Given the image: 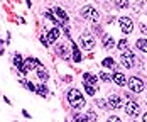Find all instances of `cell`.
I'll return each mask as SVG.
<instances>
[{
  "label": "cell",
  "instance_id": "obj_1",
  "mask_svg": "<svg viewBox=\"0 0 147 122\" xmlns=\"http://www.w3.org/2000/svg\"><path fill=\"white\" fill-rule=\"evenodd\" d=\"M68 102L74 108H83L85 107V98L80 93V90H76V88H71V90L68 92Z\"/></svg>",
  "mask_w": 147,
  "mask_h": 122
},
{
  "label": "cell",
  "instance_id": "obj_2",
  "mask_svg": "<svg viewBox=\"0 0 147 122\" xmlns=\"http://www.w3.org/2000/svg\"><path fill=\"white\" fill-rule=\"evenodd\" d=\"M80 44H81V47L83 49H93L95 47V37L91 36V34H88V32H85V34H81V37H80Z\"/></svg>",
  "mask_w": 147,
  "mask_h": 122
},
{
  "label": "cell",
  "instance_id": "obj_3",
  "mask_svg": "<svg viewBox=\"0 0 147 122\" xmlns=\"http://www.w3.org/2000/svg\"><path fill=\"white\" fill-rule=\"evenodd\" d=\"M81 15H83L85 19H88V20H93V22H96V20L100 19L98 10H95V9H93V7H90V5H86V7H83V9H81Z\"/></svg>",
  "mask_w": 147,
  "mask_h": 122
},
{
  "label": "cell",
  "instance_id": "obj_4",
  "mask_svg": "<svg viewBox=\"0 0 147 122\" xmlns=\"http://www.w3.org/2000/svg\"><path fill=\"white\" fill-rule=\"evenodd\" d=\"M129 87H130V90L135 92V93H140V92L144 90V81L140 80V78H137V76H132L129 81Z\"/></svg>",
  "mask_w": 147,
  "mask_h": 122
},
{
  "label": "cell",
  "instance_id": "obj_5",
  "mask_svg": "<svg viewBox=\"0 0 147 122\" xmlns=\"http://www.w3.org/2000/svg\"><path fill=\"white\" fill-rule=\"evenodd\" d=\"M118 22H120V27H122V32H123V34H130L134 30V24L129 17H120Z\"/></svg>",
  "mask_w": 147,
  "mask_h": 122
},
{
  "label": "cell",
  "instance_id": "obj_6",
  "mask_svg": "<svg viewBox=\"0 0 147 122\" xmlns=\"http://www.w3.org/2000/svg\"><path fill=\"white\" fill-rule=\"evenodd\" d=\"M37 64H39V61L37 60H34V58H29V60H26L24 61V64L19 68L22 73H27V71H30V70H36L37 68Z\"/></svg>",
  "mask_w": 147,
  "mask_h": 122
},
{
  "label": "cell",
  "instance_id": "obj_7",
  "mask_svg": "<svg viewBox=\"0 0 147 122\" xmlns=\"http://www.w3.org/2000/svg\"><path fill=\"white\" fill-rule=\"evenodd\" d=\"M108 104H110V108H122V107H123V100L120 98V95L112 93V95L108 97Z\"/></svg>",
  "mask_w": 147,
  "mask_h": 122
},
{
  "label": "cell",
  "instance_id": "obj_8",
  "mask_svg": "<svg viewBox=\"0 0 147 122\" xmlns=\"http://www.w3.org/2000/svg\"><path fill=\"white\" fill-rule=\"evenodd\" d=\"M125 112L132 117H137L140 114V107H139L137 102H129V104H125Z\"/></svg>",
  "mask_w": 147,
  "mask_h": 122
},
{
  "label": "cell",
  "instance_id": "obj_9",
  "mask_svg": "<svg viewBox=\"0 0 147 122\" xmlns=\"http://www.w3.org/2000/svg\"><path fill=\"white\" fill-rule=\"evenodd\" d=\"M54 14H56V17L59 19V22H61V24L68 22V19H69V17H68V14H66L63 9H59V7H54Z\"/></svg>",
  "mask_w": 147,
  "mask_h": 122
},
{
  "label": "cell",
  "instance_id": "obj_10",
  "mask_svg": "<svg viewBox=\"0 0 147 122\" xmlns=\"http://www.w3.org/2000/svg\"><path fill=\"white\" fill-rule=\"evenodd\" d=\"M46 37H47V43H49V44L56 43V41H58V37H59V29H58V27H54V29L51 30Z\"/></svg>",
  "mask_w": 147,
  "mask_h": 122
},
{
  "label": "cell",
  "instance_id": "obj_11",
  "mask_svg": "<svg viewBox=\"0 0 147 122\" xmlns=\"http://www.w3.org/2000/svg\"><path fill=\"white\" fill-rule=\"evenodd\" d=\"M83 83H90V85H93V87H96L98 85V76L95 75H90V73H85V76H83Z\"/></svg>",
  "mask_w": 147,
  "mask_h": 122
},
{
  "label": "cell",
  "instance_id": "obj_12",
  "mask_svg": "<svg viewBox=\"0 0 147 122\" xmlns=\"http://www.w3.org/2000/svg\"><path fill=\"white\" fill-rule=\"evenodd\" d=\"M113 46H115L113 37H112V36H108V34H105V36H103V47H105V49H112Z\"/></svg>",
  "mask_w": 147,
  "mask_h": 122
},
{
  "label": "cell",
  "instance_id": "obj_13",
  "mask_svg": "<svg viewBox=\"0 0 147 122\" xmlns=\"http://www.w3.org/2000/svg\"><path fill=\"white\" fill-rule=\"evenodd\" d=\"M120 60H122V64H123L125 68H132L134 66V58L132 56H125V54H122Z\"/></svg>",
  "mask_w": 147,
  "mask_h": 122
},
{
  "label": "cell",
  "instance_id": "obj_14",
  "mask_svg": "<svg viewBox=\"0 0 147 122\" xmlns=\"http://www.w3.org/2000/svg\"><path fill=\"white\" fill-rule=\"evenodd\" d=\"M113 81H115L117 85H120V87H123L127 80H125V76L122 75V73H118V71H117V73H113Z\"/></svg>",
  "mask_w": 147,
  "mask_h": 122
},
{
  "label": "cell",
  "instance_id": "obj_15",
  "mask_svg": "<svg viewBox=\"0 0 147 122\" xmlns=\"http://www.w3.org/2000/svg\"><path fill=\"white\" fill-rule=\"evenodd\" d=\"M37 75H39V78H41V80H44V81L49 78L47 70H46V68H42V66H39V68H37Z\"/></svg>",
  "mask_w": 147,
  "mask_h": 122
},
{
  "label": "cell",
  "instance_id": "obj_16",
  "mask_svg": "<svg viewBox=\"0 0 147 122\" xmlns=\"http://www.w3.org/2000/svg\"><path fill=\"white\" fill-rule=\"evenodd\" d=\"M135 46L140 49V51H144V53H147V39H137V43H135Z\"/></svg>",
  "mask_w": 147,
  "mask_h": 122
},
{
  "label": "cell",
  "instance_id": "obj_17",
  "mask_svg": "<svg viewBox=\"0 0 147 122\" xmlns=\"http://www.w3.org/2000/svg\"><path fill=\"white\" fill-rule=\"evenodd\" d=\"M83 85H85V90H86L88 95H95V93H96V87H93V85H90V83H83Z\"/></svg>",
  "mask_w": 147,
  "mask_h": 122
},
{
  "label": "cell",
  "instance_id": "obj_18",
  "mask_svg": "<svg viewBox=\"0 0 147 122\" xmlns=\"http://www.w3.org/2000/svg\"><path fill=\"white\" fill-rule=\"evenodd\" d=\"M102 64L105 66V68H115V61L112 60V58H105Z\"/></svg>",
  "mask_w": 147,
  "mask_h": 122
},
{
  "label": "cell",
  "instance_id": "obj_19",
  "mask_svg": "<svg viewBox=\"0 0 147 122\" xmlns=\"http://www.w3.org/2000/svg\"><path fill=\"white\" fill-rule=\"evenodd\" d=\"M36 92H37L41 97H46V95H47V88H46V85H39V87H36Z\"/></svg>",
  "mask_w": 147,
  "mask_h": 122
},
{
  "label": "cell",
  "instance_id": "obj_20",
  "mask_svg": "<svg viewBox=\"0 0 147 122\" xmlns=\"http://www.w3.org/2000/svg\"><path fill=\"white\" fill-rule=\"evenodd\" d=\"M56 53H58L61 58H66V49H64V46H63V44L56 46Z\"/></svg>",
  "mask_w": 147,
  "mask_h": 122
},
{
  "label": "cell",
  "instance_id": "obj_21",
  "mask_svg": "<svg viewBox=\"0 0 147 122\" xmlns=\"http://www.w3.org/2000/svg\"><path fill=\"white\" fill-rule=\"evenodd\" d=\"M20 83H22V85H24V87H26L27 90H30V92H34V90H36V87H34V85H32L30 81H27V80H24V78L20 80Z\"/></svg>",
  "mask_w": 147,
  "mask_h": 122
},
{
  "label": "cell",
  "instance_id": "obj_22",
  "mask_svg": "<svg viewBox=\"0 0 147 122\" xmlns=\"http://www.w3.org/2000/svg\"><path fill=\"white\" fill-rule=\"evenodd\" d=\"M115 5H117L118 9H125L129 5V0H115Z\"/></svg>",
  "mask_w": 147,
  "mask_h": 122
},
{
  "label": "cell",
  "instance_id": "obj_23",
  "mask_svg": "<svg viewBox=\"0 0 147 122\" xmlns=\"http://www.w3.org/2000/svg\"><path fill=\"white\" fill-rule=\"evenodd\" d=\"M74 122H88V115L78 114V115H74Z\"/></svg>",
  "mask_w": 147,
  "mask_h": 122
},
{
  "label": "cell",
  "instance_id": "obj_24",
  "mask_svg": "<svg viewBox=\"0 0 147 122\" xmlns=\"http://www.w3.org/2000/svg\"><path fill=\"white\" fill-rule=\"evenodd\" d=\"M14 64L17 66V68H20L24 63H22V58H20V54H15L14 56Z\"/></svg>",
  "mask_w": 147,
  "mask_h": 122
},
{
  "label": "cell",
  "instance_id": "obj_25",
  "mask_svg": "<svg viewBox=\"0 0 147 122\" xmlns=\"http://www.w3.org/2000/svg\"><path fill=\"white\" fill-rule=\"evenodd\" d=\"M96 104L102 107V108H105V110H108V108H110V104H107V102L102 100V98H98V100H96Z\"/></svg>",
  "mask_w": 147,
  "mask_h": 122
},
{
  "label": "cell",
  "instance_id": "obj_26",
  "mask_svg": "<svg viewBox=\"0 0 147 122\" xmlns=\"http://www.w3.org/2000/svg\"><path fill=\"white\" fill-rule=\"evenodd\" d=\"M73 60H74V61H81V56H80V51L76 49V46H73Z\"/></svg>",
  "mask_w": 147,
  "mask_h": 122
},
{
  "label": "cell",
  "instance_id": "obj_27",
  "mask_svg": "<svg viewBox=\"0 0 147 122\" xmlns=\"http://www.w3.org/2000/svg\"><path fill=\"white\" fill-rule=\"evenodd\" d=\"M100 78H102V80H105V81H112V80H113L112 76L107 75V73H100Z\"/></svg>",
  "mask_w": 147,
  "mask_h": 122
},
{
  "label": "cell",
  "instance_id": "obj_28",
  "mask_svg": "<svg viewBox=\"0 0 147 122\" xmlns=\"http://www.w3.org/2000/svg\"><path fill=\"white\" fill-rule=\"evenodd\" d=\"M118 47H120L122 51H125V49H127V41H125V39H123V41H120V43H118Z\"/></svg>",
  "mask_w": 147,
  "mask_h": 122
},
{
  "label": "cell",
  "instance_id": "obj_29",
  "mask_svg": "<svg viewBox=\"0 0 147 122\" xmlns=\"http://www.w3.org/2000/svg\"><path fill=\"white\" fill-rule=\"evenodd\" d=\"M107 122H122V121H120L118 117H110V119H108Z\"/></svg>",
  "mask_w": 147,
  "mask_h": 122
},
{
  "label": "cell",
  "instance_id": "obj_30",
  "mask_svg": "<svg viewBox=\"0 0 147 122\" xmlns=\"http://www.w3.org/2000/svg\"><path fill=\"white\" fill-rule=\"evenodd\" d=\"M88 119H91V121H95V119H96V115H95L93 112H88Z\"/></svg>",
  "mask_w": 147,
  "mask_h": 122
},
{
  "label": "cell",
  "instance_id": "obj_31",
  "mask_svg": "<svg viewBox=\"0 0 147 122\" xmlns=\"http://www.w3.org/2000/svg\"><path fill=\"white\" fill-rule=\"evenodd\" d=\"M140 29H142V32H146L147 34V26H140Z\"/></svg>",
  "mask_w": 147,
  "mask_h": 122
},
{
  "label": "cell",
  "instance_id": "obj_32",
  "mask_svg": "<svg viewBox=\"0 0 147 122\" xmlns=\"http://www.w3.org/2000/svg\"><path fill=\"white\" fill-rule=\"evenodd\" d=\"M144 122H147V112L144 114Z\"/></svg>",
  "mask_w": 147,
  "mask_h": 122
}]
</instances>
